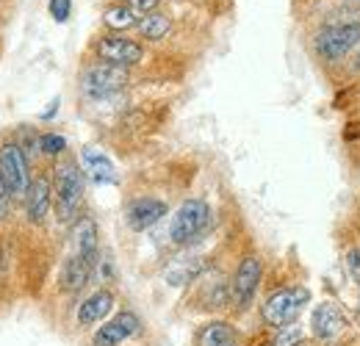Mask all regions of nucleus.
Returning a JSON list of instances; mask_svg holds the SVG:
<instances>
[{
	"label": "nucleus",
	"mask_w": 360,
	"mask_h": 346,
	"mask_svg": "<svg viewBox=\"0 0 360 346\" xmlns=\"http://www.w3.org/2000/svg\"><path fill=\"white\" fill-rule=\"evenodd\" d=\"M53 203H56V217L61 224L78 222V211L84 205V191H86V180L84 169L78 167V161L72 155H61L53 164Z\"/></svg>",
	"instance_id": "nucleus-1"
},
{
	"label": "nucleus",
	"mask_w": 360,
	"mask_h": 346,
	"mask_svg": "<svg viewBox=\"0 0 360 346\" xmlns=\"http://www.w3.org/2000/svg\"><path fill=\"white\" fill-rule=\"evenodd\" d=\"M360 50V20L327 23L311 37V53L319 64H338Z\"/></svg>",
	"instance_id": "nucleus-2"
},
{
	"label": "nucleus",
	"mask_w": 360,
	"mask_h": 346,
	"mask_svg": "<svg viewBox=\"0 0 360 346\" xmlns=\"http://www.w3.org/2000/svg\"><path fill=\"white\" fill-rule=\"evenodd\" d=\"M308 300H311V291H308V286H302V283L274 288V291L266 294V300L261 302V310H258V313H261V324H264L269 333L294 324V321L300 319L302 307L308 305Z\"/></svg>",
	"instance_id": "nucleus-3"
},
{
	"label": "nucleus",
	"mask_w": 360,
	"mask_h": 346,
	"mask_svg": "<svg viewBox=\"0 0 360 346\" xmlns=\"http://www.w3.org/2000/svg\"><path fill=\"white\" fill-rule=\"evenodd\" d=\"M131 81V72L125 67H117V64H108V61H100L94 58L89 61L84 70H81V94L91 100V103H100V100H111L117 97L122 89L128 86Z\"/></svg>",
	"instance_id": "nucleus-4"
},
{
	"label": "nucleus",
	"mask_w": 360,
	"mask_h": 346,
	"mask_svg": "<svg viewBox=\"0 0 360 346\" xmlns=\"http://www.w3.org/2000/svg\"><path fill=\"white\" fill-rule=\"evenodd\" d=\"M264 286V258L258 252L241 255L230 274V305L236 313H247Z\"/></svg>",
	"instance_id": "nucleus-5"
},
{
	"label": "nucleus",
	"mask_w": 360,
	"mask_h": 346,
	"mask_svg": "<svg viewBox=\"0 0 360 346\" xmlns=\"http://www.w3.org/2000/svg\"><path fill=\"white\" fill-rule=\"evenodd\" d=\"M211 205L202 200V197H188L180 203V208L172 214L169 222V241L172 247H188L194 244L211 224Z\"/></svg>",
	"instance_id": "nucleus-6"
},
{
	"label": "nucleus",
	"mask_w": 360,
	"mask_h": 346,
	"mask_svg": "<svg viewBox=\"0 0 360 346\" xmlns=\"http://www.w3.org/2000/svg\"><path fill=\"white\" fill-rule=\"evenodd\" d=\"M0 174L6 180V188H8L11 200H25L34 177H31L28 155L20 147L17 139H8V141L0 144Z\"/></svg>",
	"instance_id": "nucleus-7"
},
{
	"label": "nucleus",
	"mask_w": 360,
	"mask_h": 346,
	"mask_svg": "<svg viewBox=\"0 0 360 346\" xmlns=\"http://www.w3.org/2000/svg\"><path fill=\"white\" fill-rule=\"evenodd\" d=\"M91 53H94V58L108 61V64H117V67H125V70L141 64L144 56H147L144 44L139 42V39L128 37V34H114V31L97 37L91 42Z\"/></svg>",
	"instance_id": "nucleus-8"
},
{
	"label": "nucleus",
	"mask_w": 360,
	"mask_h": 346,
	"mask_svg": "<svg viewBox=\"0 0 360 346\" xmlns=\"http://www.w3.org/2000/svg\"><path fill=\"white\" fill-rule=\"evenodd\" d=\"M349 327H352L349 316L341 310V305L330 302V300L319 302L311 313V338L321 346L338 344L349 333Z\"/></svg>",
	"instance_id": "nucleus-9"
},
{
	"label": "nucleus",
	"mask_w": 360,
	"mask_h": 346,
	"mask_svg": "<svg viewBox=\"0 0 360 346\" xmlns=\"http://www.w3.org/2000/svg\"><path fill=\"white\" fill-rule=\"evenodd\" d=\"M141 319L136 316L134 310H120L114 319H108V321H103L97 330H94V335H91V346H122L125 341H131L136 338L139 333H141Z\"/></svg>",
	"instance_id": "nucleus-10"
},
{
	"label": "nucleus",
	"mask_w": 360,
	"mask_h": 346,
	"mask_svg": "<svg viewBox=\"0 0 360 346\" xmlns=\"http://www.w3.org/2000/svg\"><path fill=\"white\" fill-rule=\"evenodd\" d=\"M167 211H169L167 200L141 194V197H134V200L125 205V224H128L134 233H144V230L155 227L161 219L167 217Z\"/></svg>",
	"instance_id": "nucleus-11"
},
{
	"label": "nucleus",
	"mask_w": 360,
	"mask_h": 346,
	"mask_svg": "<svg viewBox=\"0 0 360 346\" xmlns=\"http://www.w3.org/2000/svg\"><path fill=\"white\" fill-rule=\"evenodd\" d=\"M22 205H25V219L31 224H45L47 217H50V208H53V180L47 174L34 177Z\"/></svg>",
	"instance_id": "nucleus-12"
},
{
	"label": "nucleus",
	"mask_w": 360,
	"mask_h": 346,
	"mask_svg": "<svg viewBox=\"0 0 360 346\" xmlns=\"http://www.w3.org/2000/svg\"><path fill=\"white\" fill-rule=\"evenodd\" d=\"M114 305H117V297H114L111 288H97V291H91L89 297L78 305V310H75L78 327H81V330H89L94 324L105 321V316L114 310Z\"/></svg>",
	"instance_id": "nucleus-13"
},
{
	"label": "nucleus",
	"mask_w": 360,
	"mask_h": 346,
	"mask_svg": "<svg viewBox=\"0 0 360 346\" xmlns=\"http://www.w3.org/2000/svg\"><path fill=\"white\" fill-rule=\"evenodd\" d=\"M94 266H97V263H91V260L81 258V255L72 252L70 258L61 263L58 288H61L64 294H78V291H84L86 283L91 280V274H94Z\"/></svg>",
	"instance_id": "nucleus-14"
},
{
	"label": "nucleus",
	"mask_w": 360,
	"mask_h": 346,
	"mask_svg": "<svg viewBox=\"0 0 360 346\" xmlns=\"http://www.w3.org/2000/svg\"><path fill=\"white\" fill-rule=\"evenodd\" d=\"M72 252L91 263L100 260V230L94 217H78L72 224Z\"/></svg>",
	"instance_id": "nucleus-15"
},
{
	"label": "nucleus",
	"mask_w": 360,
	"mask_h": 346,
	"mask_svg": "<svg viewBox=\"0 0 360 346\" xmlns=\"http://www.w3.org/2000/svg\"><path fill=\"white\" fill-rule=\"evenodd\" d=\"M233 341H241L238 338V327L227 319H211L205 324H200L194 330V338L191 346H227Z\"/></svg>",
	"instance_id": "nucleus-16"
},
{
	"label": "nucleus",
	"mask_w": 360,
	"mask_h": 346,
	"mask_svg": "<svg viewBox=\"0 0 360 346\" xmlns=\"http://www.w3.org/2000/svg\"><path fill=\"white\" fill-rule=\"evenodd\" d=\"M136 31L147 42H161V39H167L172 34V17L167 11H150V14H144L139 20Z\"/></svg>",
	"instance_id": "nucleus-17"
},
{
	"label": "nucleus",
	"mask_w": 360,
	"mask_h": 346,
	"mask_svg": "<svg viewBox=\"0 0 360 346\" xmlns=\"http://www.w3.org/2000/svg\"><path fill=\"white\" fill-rule=\"evenodd\" d=\"M139 14L134 11V6L125 0V3H111V6H105V11H103V23L114 31V34H122V31H131L139 25Z\"/></svg>",
	"instance_id": "nucleus-18"
},
{
	"label": "nucleus",
	"mask_w": 360,
	"mask_h": 346,
	"mask_svg": "<svg viewBox=\"0 0 360 346\" xmlns=\"http://www.w3.org/2000/svg\"><path fill=\"white\" fill-rule=\"evenodd\" d=\"M84 167H86V172L97 180V183H111L117 174H114V164H111V158L103 153V150H97V147H86L84 150Z\"/></svg>",
	"instance_id": "nucleus-19"
},
{
	"label": "nucleus",
	"mask_w": 360,
	"mask_h": 346,
	"mask_svg": "<svg viewBox=\"0 0 360 346\" xmlns=\"http://www.w3.org/2000/svg\"><path fill=\"white\" fill-rule=\"evenodd\" d=\"M308 341V333L302 324H288V327H280L269 335V346H300Z\"/></svg>",
	"instance_id": "nucleus-20"
},
{
	"label": "nucleus",
	"mask_w": 360,
	"mask_h": 346,
	"mask_svg": "<svg viewBox=\"0 0 360 346\" xmlns=\"http://www.w3.org/2000/svg\"><path fill=\"white\" fill-rule=\"evenodd\" d=\"M39 153L47 158H61L67 153V141L58 133H39Z\"/></svg>",
	"instance_id": "nucleus-21"
},
{
	"label": "nucleus",
	"mask_w": 360,
	"mask_h": 346,
	"mask_svg": "<svg viewBox=\"0 0 360 346\" xmlns=\"http://www.w3.org/2000/svg\"><path fill=\"white\" fill-rule=\"evenodd\" d=\"M47 8H50V17L56 23H67L70 14H72V0H50Z\"/></svg>",
	"instance_id": "nucleus-22"
},
{
	"label": "nucleus",
	"mask_w": 360,
	"mask_h": 346,
	"mask_svg": "<svg viewBox=\"0 0 360 346\" xmlns=\"http://www.w3.org/2000/svg\"><path fill=\"white\" fill-rule=\"evenodd\" d=\"M347 269H349L352 280L360 286V247H352V250L347 252Z\"/></svg>",
	"instance_id": "nucleus-23"
},
{
	"label": "nucleus",
	"mask_w": 360,
	"mask_h": 346,
	"mask_svg": "<svg viewBox=\"0 0 360 346\" xmlns=\"http://www.w3.org/2000/svg\"><path fill=\"white\" fill-rule=\"evenodd\" d=\"M134 6V11L139 17L150 14V11H161V0H128Z\"/></svg>",
	"instance_id": "nucleus-24"
},
{
	"label": "nucleus",
	"mask_w": 360,
	"mask_h": 346,
	"mask_svg": "<svg viewBox=\"0 0 360 346\" xmlns=\"http://www.w3.org/2000/svg\"><path fill=\"white\" fill-rule=\"evenodd\" d=\"M8 203H11V194H8L6 180H3V174H0V219L8 214Z\"/></svg>",
	"instance_id": "nucleus-25"
},
{
	"label": "nucleus",
	"mask_w": 360,
	"mask_h": 346,
	"mask_svg": "<svg viewBox=\"0 0 360 346\" xmlns=\"http://www.w3.org/2000/svg\"><path fill=\"white\" fill-rule=\"evenodd\" d=\"M56 111H58V100H53V103H50V108H47L45 114H42V120H50Z\"/></svg>",
	"instance_id": "nucleus-26"
},
{
	"label": "nucleus",
	"mask_w": 360,
	"mask_h": 346,
	"mask_svg": "<svg viewBox=\"0 0 360 346\" xmlns=\"http://www.w3.org/2000/svg\"><path fill=\"white\" fill-rule=\"evenodd\" d=\"M349 67H352V72H360V50L349 58Z\"/></svg>",
	"instance_id": "nucleus-27"
},
{
	"label": "nucleus",
	"mask_w": 360,
	"mask_h": 346,
	"mask_svg": "<svg viewBox=\"0 0 360 346\" xmlns=\"http://www.w3.org/2000/svg\"><path fill=\"white\" fill-rule=\"evenodd\" d=\"M300 346H321V344H316L314 338H308V341H305V344H300Z\"/></svg>",
	"instance_id": "nucleus-28"
},
{
	"label": "nucleus",
	"mask_w": 360,
	"mask_h": 346,
	"mask_svg": "<svg viewBox=\"0 0 360 346\" xmlns=\"http://www.w3.org/2000/svg\"><path fill=\"white\" fill-rule=\"evenodd\" d=\"M227 346H244L241 341H233V344H227Z\"/></svg>",
	"instance_id": "nucleus-29"
}]
</instances>
